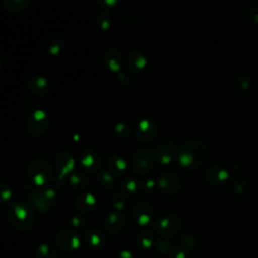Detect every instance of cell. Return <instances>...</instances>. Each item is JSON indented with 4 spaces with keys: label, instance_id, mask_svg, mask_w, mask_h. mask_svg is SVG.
<instances>
[{
    "label": "cell",
    "instance_id": "6da1fadb",
    "mask_svg": "<svg viewBox=\"0 0 258 258\" xmlns=\"http://www.w3.org/2000/svg\"><path fill=\"white\" fill-rule=\"evenodd\" d=\"M208 147L206 143L198 138L183 142L176 151V161L178 166L187 171L196 170L205 163L208 157Z\"/></svg>",
    "mask_w": 258,
    "mask_h": 258
},
{
    "label": "cell",
    "instance_id": "7a4b0ae2",
    "mask_svg": "<svg viewBox=\"0 0 258 258\" xmlns=\"http://www.w3.org/2000/svg\"><path fill=\"white\" fill-rule=\"evenodd\" d=\"M12 227L19 231L29 230L35 222V214L30 205L25 202L12 203L7 212Z\"/></svg>",
    "mask_w": 258,
    "mask_h": 258
},
{
    "label": "cell",
    "instance_id": "3957f363",
    "mask_svg": "<svg viewBox=\"0 0 258 258\" xmlns=\"http://www.w3.org/2000/svg\"><path fill=\"white\" fill-rule=\"evenodd\" d=\"M27 174L34 186L46 187L53 179L54 169L52 164L47 160L37 158L28 164Z\"/></svg>",
    "mask_w": 258,
    "mask_h": 258
},
{
    "label": "cell",
    "instance_id": "277c9868",
    "mask_svg": "<svg viewBox=\"0 0 258 258\" xmlns=\"http://www.w3.org/2000/svg\"><path fill=\"white\" fill-rule=\"evenodd\" d=\"M155 161L154 153L147 148H142L132 156L131 168L135 174L144 176L153 169Z\"/></svg>",
    "mask_w": 258,
    "mask_h": 258
},
{
    "label": "cell",
    "instance_id": "5b68a950",
    "mask_svg": "<svg viewBox=\"0 0 258 258\" xmlns=\"http://www.w3.org/2000/svg\"><path fill=\"white\" fill-rule=\"evenodd\" d=\"M29 200L37 212L44 214L52 209L56 200V195L50 187H40L38 190H31L29 192Z\"/></svg>",
    "mask_w": 258,
    "mask_h": 258
},
{
    "label": "cell",
    "instance_id": "8992f818",
    "mask_svg": "<svg viewBox=\"0 0 258 258\" xmlns=\"http://www.w3.org/2000/svg\"><path fill=\"white\" fill-rule=\"evenodd\" d=\"M157 188L161 194L167 197H174L181 189L179 176L172 170L162 171L157 178Z\"/></svg>",
    "mask_w": 258,
    "mask_h": 258
},
{
    "label": "cell",
    "instance_id": "52a82bcc",
    "mask_svg": "<svg viewBox=\"0 0 258 258\" xmlns=\"http://www.w3.org/2000/svg\"><path fill=\"white\" fill-rule=\"evenodd\" d=\"M49 127V118L42 110H35L32 112L26 121V129L29 135L34 137L42 136L46 133Z\"/></svg>",
    "mask_w": 258,
    "mask_h": 258
},
{
    "label": "cell",
    "instance_id": "ba28073f",
    "mask_svg": "<svg viewBox=\"0 0 258 258\" xmlns=\"http://www.w3.org/2000/svg\"><path fill=\"white\" fill-rule=\"evenodd\" d=\"M181 220L174 213H168L160 217L154 224V229L157 233L163 236H174L181 230Z\"/></svg>",
    "mask_w": 258,
    "mask_h": 258
},
{
    "label": "cell",
    "instance_id": "9c48e42d",
    "mask_svg": "<svg viewBox=\"0 0 258 258\" xmlns=\"http://www.w3.org/2000/svg\"><path fill=\"white\" fill-rule=\"evenodd\" d=\"M154 208L147 200H139L133 206V220L135 224L140 227H145L151 224L154 219Z\"/></svg>",
    "mask_w": 258,
    "mask_h": 258
},
{
    "label": "cell",
    "instance_id": "30bf717a",
    "mask_svg": "<svg viewBox=\"0 0 258 258\" xmlns=\"http://www.w3.org/2000/svg\"><path fill=\"white\" fill-rule=\"evenodd\" d=\"M76 159L74 155L67 150L58 152L53 160V169L57 175L58 180L69 175L75 168Z\"/></svg>",
    "mask_w": 258,
    "mask_h": 258
},
{
    "label": "cell",
    "instance_id": "8fae6325",
    "mask_svg": "<svg viewBox=\"0 0 258 258\" xmlns=\"http://www.w3.org/2000/svg\"><path fill=\"white\" fill-rule=\"evenodd\" d=\"M158 134V127L155 122L152 120L144 119L139 121L134 129L133 135L141 143H149L152 142Z\"/></svg>",
    "mask_w": 258,
    "mask_h": 258
},
{
    "label": "cell",
    "instance_id": "7c38bea8",
    "mask_svg": "<svg viewBox=\"0 0 258 258\" xmlns=\"http://www.w3.org/2000/svg\"><path fill=\"white\" fill-rule=\"evenodd\" d=\"M55 243L63 252H75L80 248L81 239L73 230H61L55 235Z\"/></svg>",
    "mask_w": 258,
    "mask_h": 258
},
{
    "label": "cell",
    "instance_id": "4fadbf2b",
    "mask_svg": "<svg viewBox=\"0 0 258 258\" xmlns=\"http://www.w3.org/2000/svg\"><path fill=\"white\" fill-rule=\"evenodd\" d=\"M79 162L81 167L88 173H96L101 166V160L98 152L92 148H85L80 156Z\"/></svg>",
    "mask_w": 258,
    "mask_h": 258
},
{
    "label": "cell",
    "instance_id": "5bb4252c",
    "mask_svg": "<svg viewBox=\"0 0 258 258\" xmlns=\"http://www.w3.org/2000/svg\"><path fill=\"white\" fill-rule=\"evenodd\" d=\"M176 143L173 140H167L160 143L154 151L156 160L162 165H168L176 155Z\"/></svg>",
    "mask_w": 258,
    "mask_h": 258
},
{
    "label": "cell",
    "instance_id": "9a60e30c",
    "mask_svg": "<svg viewBox=\"0 0 258 258\" xmlns=\"http://www.w3.org/2000/svg\"><path fill=\"white\" fill-rule=\"evenodd\" d=\"M126 223V216L120 212L109 213L103 222V228L107 234L117 235L123 229Z\"/></svg>",
    "mask_w": 258,
    "mask_h": 258
},
{
    "label": "cell",
    "instance_id": "2e32d148",
    "mask_svg": "<svg viewBox=\"0 0 258 258\" xmlns=\"http://www.w3.org/2000/svg\"><path fill=\"white\" fill-rule=\"evenodd\" d=\"M206 179L211 185L221 187L229 180V172L221 166L213 165L207 169Z\"/></svg>",
    "mask_w": 258,
    "mask_h": 258
},
{
    "label": "cell",
    "instance_id": "e0dca14e",
    "mask_svg": "<svg viewBox=\"0 0 258 258\" xmlns=\"http://www.w3.org/2000/svg\"><path fill=\"white\" fill-rule=\"evenodd\" d=\"M103 63L105 68L112 72L117 73L122 68V54L121 52L114 47L108 48L103 54Z\"/></svg>",
    "mask_w": 258,
    "mask_h": 258
},
{
    "label": "cell",
    "instance_id": "ac0fdd59",
    "mask_svg": "<svg viewBox=\"0 0 258 258\" xmlns=\"http://www.w3.org/2000/svg\"><path fill=\"white\" fill-rule=\"evenodd\" d=\"M127 68L133 73L142 72L147 66V58L143 51L139 49H134L130 51L126 58Z\"/></svg>",
    "mask_w": 258,
    "mask_h": 258
},
{
    "label": "cell",
    "instance_id": "d6986e66",
    "mask_svg": "<svg viewBox=\"0 0 258 258\" xmlns=\"http://www.w3.org/2000/svg\"><path fill=\"white\" fill-rule=\"evenodd\" d=\"M27 86H28L29 91L37 97H43L49 91V84H48L47 80L44 77L39 76V75L31 76L28 79Z\"/></svg>",
    "mask_w": 258,
    "mask_h": 258
},
{
    "label": "cell",
    "instance_id": "ffe728a7",
    "mask_svg": "<svg viewBox=\"0 0 258 258\" xmlns=\"http://www.w3.org/2000/svg\"><path fill=\"white\" fill-rule=\"evenodd\" d=\"M84 239H85V242L92 248H101L106 243L105 233L97 227L88 228L85 231Z\"/></svg>",
    "mask_w": 258,
    "mask_h": 258
},
{
    "label": "cell",
    "instance_id": "44dd1931",
    "mask_svg": "<svg viewBox=\"0 0 258 258\" xmlns=\"http://www.w3.org/2000/svg\"><path fill=\"white\" fill-rule=\"evenodd\" d=\"M107 169L114 176H121L127 171V161L120 155L113 154L107 158Z\"/></svg>",
    "mask_w": 258,
    "mask_h": 258
},
{
    "label": "cell",
    "instance_id": "7402d4cb",
    "mask_svg": "<svg viewBox=\"0 0 258 258\" xmlns=\"http://www.w3.org/2000/svg\"><path fill=\"white\" fill-rule=\"evenodd\" d=\"M97 205L96 197L89 191H82L78 194L75 199V207L81 212H91Z\"/></svg>",
    "mask_w": 258,
    "mask_h": 258
},
{
    "label": "cell",
    "instance_id": "603a6c76",
    "mask_svg": "<svg viewBox=\"0 0 258 258\" xmlns=\"http://www.w3.org/2000/svg\"><path fill=\"white\" fill-rule=\"evenodd\" d=\"M231 191L238 197H245L250 191V185L248 181L243 177H235L230 182Z\"/></svg>",
    "mask_w": 258,
    "mask_h": 258
},
{
    "label": "cell",
    "instance_id": "cb8c5ba5",
    "mask_svg": "<svg viewBox=\"0 0 258 258\" xmlns=\"http://www.w3.org/2000/svg\"><path fill=\"white\" fill-rule=\"evenodd\" d=\"M137 190H139V181L135 177L128 176L122 179L120 183V192L126 197H130L135 195Z\"/></svg>",
    "mask_w": 258,
    "mask_h": 258
},
{
    "label": "cell",
    "instance_id": "d4e9b609",
    "mask_svg": "<svg viewBox=\"0 0 258 258\" xmlns=\"http://www.w3.org/2000/svg\"><path fill=\"white\" fill-rule=\"evenodd\" d=\"M137 247L142 251L149 250L154 244V235L149 230L141 231L136 238Z\"/></svg>",
    "mask_w": 258,
    "mask_h": 258
},
{
    "label": "cell",
    "instance_id": "484cf974",
    "mask_svg": "<svg viewBox=\"0 0 258 258\" xmlns=\"http://www.w3.org/2000/svg\"><path fill=\"white\" fill-rule=\"evenodd\" d=\"M88 183V178L82 173H74L71 174L69 177V184L71 188H73L76 191H84L87 188Z\"/></svg>",
    "mask_w": 258,
    "mask_h": 258
},
{
    "label": "cell",
    "instance_id": "4316f807",
    "mask_svg": "<svg viewBox=\"0 0 258 258\" xmlns=\"http://www.w3.org/2000/svg\"><path fill=\"white\" fill-rule=\"evenodd\" d=\"M30 3H31V0H2L3 7L8 12H12V13L23 11L29 6Z\"/></svg>",
    "mask_w": 258,
    "mask_h": 258
},
{
    "label": "cell",
    "instance_id": "83f0119b",
    "mask_svg": "<svg viewBox=\"0 0 258 258\" xmlns=\"http://www.w3.org/2000/svg\"><path fill=\"white\" fill-rule=\"evenodd\" d=\"M36 258H58V253L49 244H40L35 250Z\"/></svg>",
    "mask_w": 258,
    "mask_h": 258
},
{
    "label": "cell",
    "instance_id": "f1b7e54d",
    "mask_svg": "<svg viewBox=\"0 0 258 258\" xmlns=\"http://www.w3.org/2000/svg\"><path fill=\"white\" fill-rule=\"evenodd\" d=\"M169 258H202L194 251H189L182 246H173L168 253Z\"/></svg>",
    "mask_w": 258,
    "mask_h": 258
},
{
    "label": "cell",
    "instance_id": "f546056e",
    "mask_svg": "<svg viewBox=\"0 0 258 258\" xmlns=\"http://www.w3.org/2000/svg\"><path fill=\"white\" fill-rule=\"evenodd\" d=\"M64 48V42L59 37H51L46 42V50L50 55H57L62 52Z\"/></svg>",
    "mask_w": 258,
    "mask_h": 258
},
{
    "label": "cell",
    "instance_id": "4dcf8cb0",
    "mask_svg": "<svg viewBox=\"0 0 258 258\" xmlns=\"http://www.w3.org/2000/svg\"><path fill=\"white\" fill-rule=\"evenodd\" d=\"M98 182L102 188L111 189L115 186L116 179H115V176L107 170V171L100 172L98 176Z\"/></svg>",
    "mask_w": 258,
    "mask_h": 258
},
{
    "label": "cell",
    "instance_id": "1f68e13d",
    "mask_svg": "<svg viewBox=\"0 0 258 258\" xmlns=\"http://www.w3.org/2000/svg\"><path fill=\"white\" fill-rule=\"evenodd\" d=\"M234 85L240 91L248 90L252 85L251 76L246 73H241V74L237 75L234 80Z\"/></svg>",
    "mask_w": 258,
    "mask_h": 258
},
{
    "label": "cell",
    "instance_id": "d6a6232c",
    "mask_svg": "<svg viewBox=\"0 0 258 258\" xmlns=\"http://www.w3.org/2000/svg\"><path fill=\"white\" fill-rule=\"evenodd\" d=\"M127 198L125 195H123L122 192H118V194H114L111 197V204L112 207L114 208V210L116 212H120L122 213L124 210H126L127 208Z\"/></svg>",
    "mask_w": 258,
    "mask_h": 258
},
{
    "label": "cell",
    "instance_id": "836d02e7",
    "mask_svg": "<svg viewBox=\"0 0 258 258\" xmlns=\"http://www.w3.org/2000/svg\"><path fill=\"white\" fill-rule=\"evenodd\" d=\"M181 246L189 251H196L199 246V240L197 236L192 233H184L180 238Z\"/></svg>",
    "mask_w": 258,
    "mask_h": 258
},
{
    "label": "cell",
    "instance_id": "e575fe53",
    "mask_svg": "<svg viewBox=\"0 0 258 258\" xmlns=\"http://www.w3.org/2000/svg\"><path fill=\"white\" fill-rule=\"evenodd\" d=\"M111 15L107 12H100L94 20V23L96 25V27L100 30H107L110 28L111 26Z\"/></svg>",
    "mask_w": 258,
    "mask_h": 258
},
{
    "label": "cell",
    "instance_id": "d590c367",
    "mask_svg": "<svg viewBox=\"0 0 258 258\" xmlns=\"http://www.w3.org/2000/svg\"><path fill=\"white\" fill-rule=\"evenodd\" d=\"M13 199L12 188L4 182H0V204H9Z\"/></svg>",
    "mask_w": 258,
    "mask_h": 258
},
{
    "label": "cell",
    "instance_id": "8d00e7d4",
    "mask_svg": "<svg viewBox=\"0 0 258 258\" xmlns=\"http://www.w3.org/2000/svg\"><path fill=\"white\" fill-rule=\"evenodd\" d=\"M157 187V182L152 178H143L139 181V189L145 195L152 194Z\"/></svg>",
    "mask_w": 258,
    "mask_h": 258
},
{
    "label": "cell",
    "instance_id": "74e56055",
    "mask_svg": "<svg viewBox=\"0 0 258 258\" xmlns=\"http://www.w3.org/2000/svg\"><path fill=\"white\" fill-rule=\"evenodd\" d=\"M114 131H115V134L119 138H122V139L128 138L132 134L131 126L128 125L127 123H123V122H120V123L116 124L115 127H114Z\"/></svg>",
    "mask_w": 258,
    "mask_h": 258
},
{
    "label": "cell",
    "instance_id": "f35d334b",
    "mask_svg": "<svg viewBox=\"0 0 258 258\" xmlns=\"http://www.w3.org/2000/svg\"><path fill=\"white\" fill-rule=\"evenodd\" d=\"M172 247V243L166 239H158L156 242V250L161 254H168Z\"/></svg>",
    "mask_w": 258,
    "mask_h": 258
},
{
    "label": "cell",
    "instance_id": "ab89813d",
    "mask_svg": "<svg viewBox=\"0 0 258 258\" xmlns=\"http://www.w3.org/2000/svg\"><path fill=\"white\" fill-rule=\"evenodd\" d=\"M247 17L251 22L258 24V4H253L248 8Z\"/></svg>",
    "mask_w": 258,
    "mask_h": 258
},
{
    "label": "cell",
    "instance_id": "60d3db41",
    "mask_svg": "<svg viewBox=\"0 0 258 258\" xmlns=\"http://www.w3.org/2000/svg\"><path fill=\"white\" fill-rule=\"evenodd\" d=\"M120 0H96L98 5L104 9H109L114 7L119 3Z\"/></svg>",
    "mask_w": 258,
    "mask_h": 258
},
{
    "label": "cell",
    "instance_id": "b9f144b4",
    "mask_svg": "<svg viewBox=\"0 0 258 258\" xmlns=\"http://www.w3.org/2000/svg\"><path fill=\"white\" fill-rule=\"evenodd\" d=\"M82 218H83V217H81V216H75V217H73V219H72V225H73L74 227H81L82 224H83V222H84V220H83Z\"/></svg>",
    "mask_w": 258,
    "mask_h": 258
},
{
    "label": "cell",
    "instance_id": "7bdbcfd3",
    "mask_svg": "<svg viewBox=\"0 0 258 258\" xmlns=\"http://www.w3.org/2000/svg\"><path fill=\"white\" fill-rule=\"evenodd\" d=\"M119 258H134V254L130 250L125 249L119 253Z\"/></svg>",
    "mask_w": 258,
    "mask_h": 258
},
{
    "label": "cell",
    "instance_id": "ee69618b",
    "mask_svg": "<svg viewBox=\"0 0 258 258\" xmlns=\"http://www.w3.org/2000/svg\"><path fill=\"white\" fill-rule=\"evenodd\" d=\"M3 60L0 58V73H1V71H2V69H3Z\"/></svg>",
    "mask_w": 258,
    "mask_h": 258
}]
</instances>
